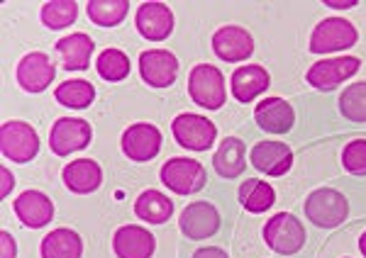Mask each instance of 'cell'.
I'll use <instances>...</instances> for the list:
<instances>
[{
	"label": "cell",
	"instance_id": "cell-13",
	"mask_svg": "<svg viewBox=\"0 0 366 258\" xmlns=\"http://www.w3.org/2000/svg\"><path fill=\"white\" fill-rule=\"evenodd\" d=\"M179 227L191 242H200L220 229V215L210 202H191L181 212Z\"/></svg>",
	"mask_w": 366,
	"mask_h": 258
},
{
	"label": "cell",
	"instance_id": "cell-4",
	"mask_svg": "<svg viewBox=\"0 0 366 258\" xmlns=\"http://www.w3.org/2000/svg\"><path fill=\"white\" fill-rule=\"evenodd\" d=\"M0 151L5 158L15 163H27L37 156L39 151V137L34 132V127H29L27 122L13 120L5 122L0 127Z\"/></svg>",
	"mask_w": 366,
	"mask_h": 258
},
{
	"label": "cell",
	"instance_id": "cell-36",
	"mask_svg": "<svg viewBox=\"0 0 366 258\" xmlns=\"http://www.w3.org/2000/svg\"><path fill=\"white\" fill-rule=\"evenodd\" d=\"M325 5H330V8H337V10H350L357 5V0H327Z\"/></svg>",
	"mask_w": 366,
	"mask_h": 258
},
{
	"label": "cell",
	"instance_id": "cell-16",
	"mask_svg": "<svg viewBox=\"0 0 366 258\" xmlns=\"http://www.w3.org/2000/svg\"><path fill=\"white\" fill-rule=\"evenodd\" d=\"M252 166L267 175H286L293 166V151L283 142H259L249 151Z\"/></svg>",
	"mask_w": 366,
	"mask_h": 258
},
{
	"label": "cell",
	"instance_id": "cell-37",
	"mask_svg": "<svg viewBox=\"0 0 366 258\" xmlns=\"http://www.w3.org/2000/svg\"><path fill=\"white\" fill-rule=\"evenodd\" d=\"M359 249H362V254L366 256V232L362 234V239H359Z\"/></svg>",
	"mask_w": 366,
	"mask_h": 258
},
{
	"label": "cell",
	"instance_id": "cell-1",
	"mask_svg": "<svg viewBox=\"0 0 366 258\" xmlns=\"http://www.w3.org/2000/svg\"><path fill=\"white\" fill-rule=\"evenodd\" d=\"M188 93H191V100L200 108L220 110L227 100L225 76L220 73V68L210 66V63H198L196 68H191V76H188Z\"/></svg>",
	"mask_w": 366,
	"mask_h": 258
},
{
	"label": "cell",
	"instance_id": "cell-5",
	"mask_svg": "<svg viewBox=\"0 0 366 258\" xmlns=\"http://www.w3.org/2000/svg\"><path fill=\"white\" fill-rule=\"evenodd\" d=\"M359 32L352 22L342 17H327L310 34V51L312 54H330V51H342L357 44Z\"/></svg>",
	"mask_w": 366,
	"mask_h": 258
},
{
	"label": "cell",
	"instance_id": "cell-34",
	"mask_svg": "<svg viewBox=\"0 0 366 258\" xmlns=\"http://www.w3.org/2000/svg\"><path fill=\"white\" fill-rule=\"evenodd\" d=\"M193 258H229V256L222 249H217V246H208V249H198Z\"/></svg>",
	"mask_w": 366,
	"mask_h": 258
},
{
	"label": "cell",
	"instance_id": "cell-10",
	"mask_svg": "<svg viewBox=\"0 0 366 258\" xmlns=\"http://www.w3.org/2000/svg\"><path fill=\"white\" fill-rule=\"evenodd\" d=\"M54 63L42 51H32V54L22 56L15 68V78L22 91L27 93H42L49 83H54Z\"/></svg>",
	"mask_w": 366,
	"mask_h": 258
},
{
	"label": "cell",
	"instance_id": "cell-8",
	"mask_svg": "<svg viewBox=\"0 0 366 258\" xmlns=\"http://www.w3.org/2000/svg\"><path fill=\"white\" fill-rule=\"evenodd\" d=\"M93 137V129L86 120H76V117H61L54 122L49 132V146L56 156H69L74 151L86 149Z\"/></svg>",
	"mask_w": 366,
	"mask_h": 258
},
{
	"label": "cell",
	"instance_id": "cell-21",
	"mask_svg": "<svg viewBox=\"0 0 366 258\" xmlns=\"http://www.w3.org/2000/svg\"><path fill=\"white\" fill-rule=\"evenodd\" d=\"M212 168L220 178H237L247 168V146L237 137H227L212 156Z\"/></svg>",
	"mask_w": 366,
	"mask_h": 258
},
{
	"label": "cell",
	"instance_id": "cell-6",
	"mask_svg": "<svg viewBox=\"0 0 366 258\" xmlns=\"http://www.w3.org/2000/svg\"><path fill=\"white\" fill-rule=\"evenodd\" d=\"M171 132H174V139L183 149L191 151H208L217 137V127L212 125L208 117L191 113H183L176 117L171 122Z\"/></svg>",
	"mask_w": 366,
	"mask_h": 258
},
{
	"label": "cell",
	"instance_id": "cell-3",
	"mask_svg": "<svg viewBox=\"0 0 366 258\" xmlns=\"http://www.w3.org/2000/svg\"><path fill=\"white\" fill-rule=\"evenodd\" d=\"M264 242L271 251L281 256H293L303 249L305 229L303 225L288 212H279L264 225Z\"/></svg>",
	"mask_w": 366,
	"mask_h": 258
},
{
	"label": "cell",
	"instance_id": "cell-35",
	"mask_svg": "<svg viewBox=\"0 0 366 258\" xmlns=\"http://www.w3.org/2000/svg\"><path fill=\"white\" fill-rule=\"evenodd\" d=\"M0 175H3V190H0V195H8V192H10V187H13V175H10V171H8V168H0Z\"/></svg>",
	"mask_w": 366,
	"mask_h": 258
},
{
	"label": "cell",
	"instance_id": "cell-9",
	"mask_svg": "<svg viewBox=\"0 0 366 258\" xmlns=\"http://www.w3.org/2000/svg\"><path fill=\"white\" fill-rule=\"evenodd\" d=\"M359 58L357 56H340V58H325V61L312 63L308 68V83L317 91H332L340 83H345L350 76L359 71Z\"/></svg>",
	"mask_w": 366,
	"mask_h": 258
},
{
	"label": "cell",
	"instance_id": "cell-32",
	"mask_svg": "<svg viewBox=\"0 0 366 258\" xmlns=\"http://www.w3.org/2000/svg\"><path fill=\"white\" fill-rule=\"evenodd\" d=\"M342 163L354 175L366 173V139H354L342 151Z\"/></svg>",
	"mask_w": 366,
	"mask_h": 258
},
{
	"label": "cell",
	"instance_id": "cell-7",
	"mask_svg": "<svg viewBox=\"0 0 366 258\" xmlns=\"http://www.w3.org/2000/svg\"><path fill=\"white\" fill-rule=\"evenodd\" d=\"M208 180L203 163L193 161V158H171L162 166V183L171 187L176 195H191L198 192Z\"/></svg>",
	"mask_w": 366,
	"mask_h": 258
},
{
	"label": "cell",
	"instance_id": "cell-28",
	"mask_svg": "<svg viewBox=\"0 0 366 258\" xmlns=\"http://www.w3.org/2000/svg\"><path fill=\"white\" fill-rule=\"evenodd\" d=\"M56 100L66 108H76V110H84L88 105L93 103L96 98V91L88 81H64L61 86L56 88Z\"/></svg>",
	"mask_w": 366,
	"mask_h": 258
},
{
	"label": "cell",
	"instance_id": "cell-31",
	"mask_svg": "<svg viewBox=\"0 0 366 258\" xmlns=\"http://www.w3.org/2000/svg\"><path fill=\"white\" fill-rule=\"evenodd\" d=\"M340 110L350 122H366V81L347 86L340 96Z\"/></svg>",
	"mask_w": 366,
	"mask_h": 258
},
{
	"label": "cell",
	"instance_id": "cell-29",
	"mask_svg": "<svg viewBox=\"0 0 366 258\" xmlns=\"http://www.w3.org/2000/svg\"><path fill=\"white\" fill-rule=\"evenodd\" d=\"M79 15V5L74 0H49L42 5V22L49 29H64Z\"/></svg>",
	"mask_w": 366,
	"mask_h": 258
},
{
	"label": "cell",
	"instance_id": "cell-24",
	"mask_svg": "<svg viewBox=\"0 0 366 258\" xmlns=\"http://www.w3.org/2000/svg\"><path fill=\"white\" fill-rule=\"evenodd\" d=\"M42 258H81L84 254V244H81V237L71 229H54L51 234H46L42 239Z\"/></svg>",
	"mask_w": 366,
	"mask_h": 258
},
{
	"label": "cell",
	"instance_id": "cell-30",
	"mask_svg": "<svg viewBox=\"0 0 366 258\" xmlns=\"http://www.w3.org/2000/svg\"><path fill=\"white\" fill-rule=\"evenodd\" d=\"M96 68H98V73L103 76L105 81L115 83V81L127 78L129 58H127L125 51H120V49H105V51H100V56L96 61Z\"/></svg>",
	"mask_w": 366,
	"mask_h": 258
},
{
	"label": "cell",
	"instance_id": "cell-26",
	"mask_svg": "<svg viewBox=\"0 0 366 258\" xmlns=\"http://www.w3.org/2000/svg\"><path fill=\"white\" fill-rule=\"evenodd\" d=\"M239 202H242V207L249 210V212L262 215L276 202V192H274V187L269 183H264V180L249 178L239 185Z\"/></svg>",
	"mask_w": 366,
	"mask_h": 258
},
{
	"label": "cell",
	"instance_id": "cell-18",
	"mask_svg": "<svg viewBox=\"0 0 366 258\" xmlns=\"http://www.w3.org/2000/svg\"><path fill=\"white\" fill-rule=\"evenodd\" d=\"M154 237L144 227H120L113 237V251L117 258H152L154 254Z\"/></svg>",
	"mask_w": 366,
	"mask_h": 258
},
{
	"label": "cell",
	"instance_id": "cell-14",
	"mask_svg": "<svg viewBox=\"0 0 366 258\" xmlns=\"http://www.w3.org/2000/svg\"><path fill=\"white\" fill-rule=\"evenodd\" d=\"M212 51H215L222 61H229V63L247 61L254 51V39L247 29L227 25L212 34Z\"/></svg>",
	"mask_w": 366,
	"mask_h": 258
},
{
	"label": "cell",
	"instance_id": "cell-20",
	"mask_svg": "<svg viewBox=\"0 0 366 258\" xmlns=\"http://www.w3.org/2000/svg\"><path fill=\"white\" fill-rule=\"evenodd\" d=\"M61 178L71 192L88 195V192L98 190L100 183H103V171L93 158H79V161H71L69 166H64Z\"/></svg>",
	"mask_w": 366,
	"mask_h": 258
},
{
	"label": "cell",
	"instance_id": "cell-2",
	"mask_svg": "<svg viewBox=\"0 0 366 258\" xmlns=\"http://www.w3.org/2000/svg\"><path fill=\"white\" fill-rule=\"evenodd\" d=\"M347 212H350L347 197L340 190H335V187H317L305 200L308 220L315 227H322V229H332V227L342 225L347 220Z\"/></svg>",
	"mask_w": 366,
	"mask_h": 258
},
{
	"label": "cell",
	"instance_id": "cell-22",
	"mask_svg": "<svg viewBox=\"0 0 366 258\" xmlns=\"http://www.w3.org/2000/svg\"><path fill=\"white\" fill-rule=\"evenodd\" d=\"M56 51L66 71H84V68H88V63H91L93 39L84 32L69 34V37L56 42Z\"/></svg>",
	"mask_w": 366,
	"mask_h": 258
},
{
	"label": "cell",
	"instance_id": "cell-19",
	"mask_svg": "<svg viewBox=\"0 0 366 258\" xmlns=\"http://www.w3.org/2000/svg\"><path fill=\"white\" fill-rule=\"evenodd\" d=\"M254 120L257 125L269 134H286L296 122V113L283 98H267L257 105L254 110Z\"/></svg>",
	"mask_w": 366,
	"mask_h": 258
},
{
	"label": "cell",
	"instance_id": "cell-11",
	"mask_svg": "<svg viewBox=\"0 0 366 258\" xmlns=\"http://www.w3.org/2000/svg\"><path fill=\"white\" fill-rule=\"evenodd\" d=\"M162 149V132L149 122H137L122 134V151L132 161H152Z\"/></svg>",
	"mask_w": 366,
	"mask_h": 258
},
{
	"label": "cell",
	"instance_id": "cell-25",
	"mask_svg": "<svg viewBox=\"0 0 366 258\" xmlns=\"http://www.w3.org/2000/svg\"><path fill=\"white\" fill-rule=\"evenodd\" d=\"M171 212H174V202L159 190H144L134 202V215L149 225H164L171 220Z\"/></svg>",
	"mask_w": 366,
	"mask_h": 258
},
{
	"label": "cell",
	"instance_id": "cell-23",
	"mask_svg": "<svg viewBox=\"0 0 366 258\" xmlns=\"http://www.w3.org/2000/svg\"><path fill=\"white\" fill-rule=\"evenodd\" d=\"M232 96L239 103H252L257 96H262L264 91L271 86L269 71L262 66H239L232 73Z\"/></svg>",
	"mask_w": 366,
	"mask_h": 258
},
{
	"label": "cell",
	"instance_id": "cell-12",
	"mask_svg": "<svg viewBox=\"0 0 366 258\" xmlns=\"http://www.w3.org/2000/svg\"><path fill=\"white\" fill-rule=\"evenodd\" d=\"M139 73H142V78H144V83H149L152 88H167L176 81L179 61H176V56L167 49L142 51Z\"/></svg>",
	"mask_w": 366,
	"mask_h": 258
},
{
	"label": "cell",
	"instance_id": "cell-17",
	"mask_svg": "<svg viewBox=\"0 0 366 258\" xmlns=\"http://www.w3.org/2000/svg\"><path fill=\"white\" fill-rule=\"evenodd\" d=\"M13 207L17 220L25 227H29V229H39V227L49 225L54 220V205L39 190H25L13 202Z\"/></svg>",
	"mask_w": 366,
	"mask_h": 258
},
{
	"label": "cell",
	"instance_id": "cell-33",
	"mask_svg": "<svg viewBox=\"0 0 366 258\" xmlns=\"http://www.w3.org/2000/svg\"><path fill=\"white\" fill-rule=\"evenodd\" d=\"M0 242H3V258H15L17 249H15V239L10 237L8 232L0 234Z\"/></svg>",
	"mask_w": 366,
	"mask_h": 258
},
{
	"label": "cell",
	"instance_id": "cell-15",
	"mask_svg": "<svg viewBox=\"0 0 366 258\" xmlns=\"http://www.w3.org/2000/svg\"><path fill=\"white\" fill-rule=\"evenodd\" d=\"M134 22H137V32L149 42H164L174 32V15L164 3H142Z\"/></svg>",
	"mask_w": 366,
	"mask_h": 258
},
{
	"label": "cell",
	"instance_id": "cell-27",
	"mask_svg": "<svg viewBox=\"0 0 366 258\" xmlns=\"http://www.w3.org/2000/svg\"><path fill=\"white\" fill-rule=\"evenodd\" d=\"M129 10L127 0H91L88 3V17L100 27H115L125 20Z\"/></svg>",
	"mask_w": 366,
	"mask_h": 258
}]
</instances>
